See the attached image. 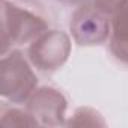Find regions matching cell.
I'll return each mask as SVG.
<instances>
[{"mask_svg": "<svg viewBox=\"0 0 128 128\" xmlns=\"http://www.w3.org/2000/svg\"><path fill=\"white\" fill-rule=\"evenodd\" d=\"M110 48L119 60L128 63V5L114 15L112 23Z\"/></svg>", "mask_w": 128, "mask_h": 128, "instance_id": "obj_6", "label": "cell"}, {"mask_svg": "<svg viewBox=\"0 0 128 128\" xmlns=\"http://www.w3.org/2000/svg\"><path fill=\"white\" fill-rule=\"evenodd\" d=\"M65 101L62 95L53 89H41L38 94L33 95L32 101L29 102L30 114L35 118H45L44 124H53L51 118L63 116L65 112Z\"/></svg>", "mask_w": 128, "mask_h": 128, "instance_id": "obj_5", "label": "cell"}, {"mask_svg": "<svg viewBox=\"0 0 128 128\" xmlns=\"http://www.w3.org/2000/svg\"><path fill=\"white\" fill-rule=\"evenodd\" d=\"M71 30L78 42L95 44L107 38L110 32V23L104 17V12L98 11L95 6L94 9L84 6L76 12L71 23Z\"/></svg>", "mask_w": 128, "mask_h": 128, "instance_id": "obj_4", "label": "cell"}, {"mask_svg": "<svg viewBox=\"0 0 128 128\" xmlns=\"http://www.w3.org/2000/svg\"><path fill=\"white\" fill-rule=\"evenodd\" d=\"M70 53V41L60 32L42 33L30 48V57L41 70H54Z\"/></svg>", "mask_w": 128, "mask_h": 128, "instance_id": "obj_3", "label": "cell"}, {"mask_svg": "<svg viewBox=\"0 0 128 128\" xmlns=\"http://www.w3.org/2000/svg\"><path fill=\"white\" fill-rule=\"evenodd\" d=\"M0 80L2 95L15 102L27 100L36 86V77L20 51H12L2 59Z\"/></svg>", "mask_w": 128, "mask_h": 128, "instance_id": "obj_2", "label": "cell"}, {"mask_svg": "<svg viewBox=\"0 0 128 128\" xmlns=\"http://www.w3.org/2000/svg\"><path fill=\"white\" fill-rule=\"evenodd\" d=\"M45 23L35 14L2 0V51L8 44H24L45 32Z\"/></svg>", "mask_w": 128, "mask_h": 128, "instance_id": "obj_1", "label": "cell"}, {"mask_svg": "<svg viewBox=\"0 0 128 128\" xmlns=\"http://www.w3.org/2000/svg\"><path fill=\"white\" fill-rule=\"evenodd\" d=\"M126 2L128 0H94V6L104 14H114L126 6Z\"/></svg>", "mask_w": 128, "mask_h": 128, "instance_id": "obj_7", "label": "cell"}, {"mask_svg": "<svg viewBox=\"0 0 128 128\" xmlns=\"http://www.w3.org/2000/svg\"><path fill=\"white\" fill-rule=\"evenodd\" d=\"M65 2H74L76 3V2H83V0H65Z\"/></svg>", "mask_w": 128, "mask_h": 128, "instance_id": "obj_8", "label": "cell"}]
</instances>
